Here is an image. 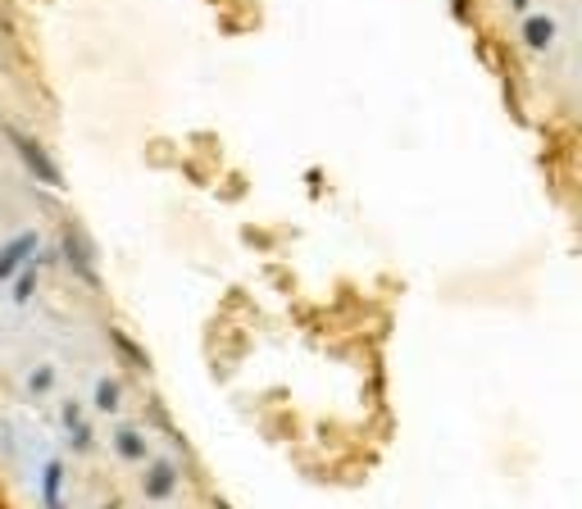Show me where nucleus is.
Instances as JSON below:
<instances>
[{"label": "nucleus", "instance_id": "nucleus-1", "mask_svg": "<svg viewBox=\"0 0 582 509\" xmlns=\"http://www.w3.org/2000/svg\"><path fill=\"white\" fill-rule=\"evenodd\" d=\"M60 254H64V264L73 269V277H78L83 287L100 291V254H96V241L83 233V223L60 227Z\"/></svg>", "mask_w": 582, "mask_h": 509}, {"label": "nucleus", "instance_id": "nucleus-2", "mask_svg": "<svg viewBox=\"0 0 582 509\" xmlns=\"http://www.w3.org/2000/svg\"><path fill=\"white\" fill-rule=\"evenodd\" d=\"M5 137H10V146H14V156L23 160V169H28L41 187H50V191H60V187H64V173H60L55 156H50V150H46L33 133H23V127L5 123Z\"/></svg>", "mask_w": 582, "mask_h": 509}, {"label": "nucleus", "instance_id": "nucleus-3", "mask_svg": "<svg viewBox=\"0 0 582 509\" xmlns=\"http://www.w3.org/2000/svg\"><path fill=\"white\" fill-rule=\"evenodd\" d=\"M33 250H37V233H18V237H10L5 246H0V283H10L18 269H28Z\"/></svg>", "mask_w": 582, "mask_h": 509}, {"label": "nucleus", "instance_id": "nucleus-4", "mask_svg": "<svg viewBox=\"0 0 582 509\" xmlns=\"http://www.w3.org/2000/svg\"><path fill=\"white\" fill-rule=\"evenodd\" d=\"M141 487L150 500H169L173 487H178V469H173L169 460H150L146 464V477H141Z\"/></svg>", "mask_w": 582, "mask_h": 509}, {"label": "nucleus", "instance_id": "nucleus-5", "mask_svg": "<svg viewBox=\"0 0 582 509\" xmlns=\"http://www.w3.org/2000/svg\"><path fill=\"white\" fill-rule=\"evenodd\" d=\"M41 505L64 509V464L60 460H46V469H41Z\"/></svg>", "mask_w": 582, "mask_h": 509}, {"label": "nucleus", "instance_id": "nucleus-6", "mask_svg": "<svg viewBox=\"0 0 582 509\" xmlns=\"http://www.w3.org/2000/svg\"><path fill=\"white\" fill-rule=\"evenodd\" d=\"M523 41L533 46V50L555 46V18H546V14H528V18H523Z\"/></svg>", "mask_w": 582, "mask_h": 509}, {"label": "nucleus", "instance_id": "nucleus-7", "mask_svg": "<svg viewBox=\"0 0 582 509\" xmlns=\"http://www.w3.org/2000/svg\"><path fill=\"white\" fill-rule=\"evenodd\" d=\"M64 432H69V442H73V450H91V427H87V419H83V410L78 405H64Z\"/></svg>", "mask_w": 582, "mask_h": 509}, {"label": "nucleus", "instance_id": "nucleus-8", "mask_svg": "<svg viewBox=\"0 0 582 509\" xmlns=\"http://www.w3.org/2000/svg\"><path fill=\"white\" fill-rule=\"evenodd\" d=\"M114 450L123 455V460L141 464V460H146V437H141L137 427H114Z\"/></svg>", "mask_w": 582, "mask_h": 509}, {"label": "nucleus", "instance_id": "nucleus-9", "mask_svg": "<svg viewBox=\"0 0 582 509\" xmlns=\"http://www.w3.org/2000/svg\"><path fill=\"white\" fill-rule=\"evenodd\" d=\"M110 342L119 346V355H123V360H128L133 369H150V360H146V350L128 337V333H119V327H110Z\"/></svg>", "mask_w": 582, "mask_h": 509}, {"label": "nucleus", "instance_id": "nucleus-10", "mask_svg": "<svg viewBox=\"0 0 582 509\" xmlns=\"http://www.w3.org/2000/svg\"><path fill=\"white\" fill-rule=\"evenodd\" d=\"M119 400H123V387H119V377H100V382H96V410L114 414V410H119Z\"/></svg>", "mask_w": 582, "mask_h": 509}, {"label": "nucleus", "instance_id": "nucleus-11", "mask_svg": "<svg viewBox=\"0 0 582 509\" xmlns=\"http://www.w3.org/2000/svg\"><path fill=\"white\" fill-rule=\"evenodd\" d=\"M33 291H37V269L28 264V269H18V273H14V291H10V296H14V305H28Z\"/></svg>", "mask_w": 582, "mask_h": 509}, {"label": "nucleus", "instance_id": "nucleus-12", "mask_svg": "<svg viewBox=\"0 0 582 509\" xmlns=\"http://www.w3.org/2000/svg\"><path fill=\"white\" fill-rule=\"evenodd\" d=\"M50 387H55V369H50V364L33 369V377H28V392H33V396H46Z\"/></svg>", "mask_w": 582, "mask_h": 509}, {"label": "nucleus", "instance_id": "nucleus-13", "mask_svg": "<svg viewBox=\"0 0 582 509\" xmlns=\"http://www.w3.org/2000/svg\"><path fill=\"white\" fill-rule=\"evenodd\" d=\"M450 14L455 18H469V0H450Z\"/></svg>", "mask_w": 582, "mask_h": 509}, {"label": "nucleus", "instance_id": "nucleus-14", "mask_svg": "<svg viewBox=\"0 0 582 509\" xmlns=\"http://www.w3.org/2000/svg\"><path fill=\"white\" fill-rule=\"evenodd\" d=\"M100 509H119V500H110V505H100Z\"/></svg>", "mask_w": 582, "mask_h": 509}, {"label": "nucleus", "instance_id": "nucleus-15", "mask_svg": "<svg viewBox=\"0 0 582 509\" xmlns=\"http://www.w3.org/2000/svg\"><path fill=\"white\" fill-rule=\"evenodd\" d=\"M214 509H233V505H223V500H219V505H214Z\"/></svg>", "mask_w": 582, "mask_h": 509}]
</instances>
